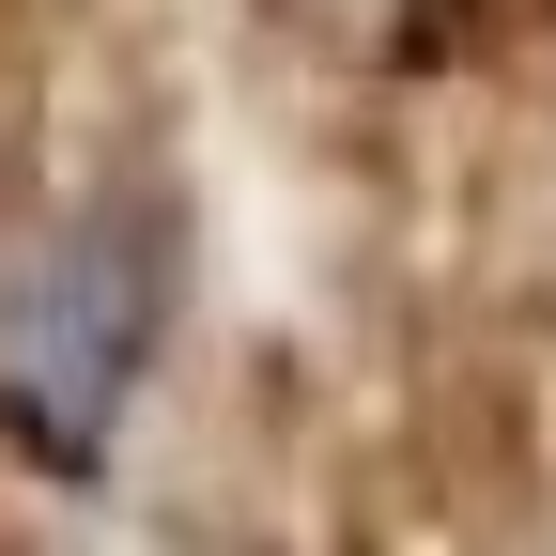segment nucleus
<instances>
[{
    "label": "nucleus",
    "mask_w": 556,
    "mask_h": 556,
    "mask_svg": "<svg viewBox=\"0 0 556 556\" xmlns=\"http://www.w3.org/2000/svg\"><path fill=\"white\" fill-rule=\"evenodd\" d=\"M139 356H155V278H139L124 217H47L16 263H0V433H16L31 464L93 479Z\"/></svg>",
    "instance_id": "1"
}]
</instances>
